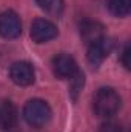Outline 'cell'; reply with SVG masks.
Instances as JSON below:
<instances>
[{"label":"cell","instance_id":"obj_9","mask_svg":"<svg viewBox=\"0 0 131 132\" xmlns=\"http://www.w3.org/2000/svg\"><path fill=\"white\" fill-rule=\"evenodd\" d=\"M17 121V109L9 100H0V131H9Z\"/></svg>","mask_w":131,"mask_h":132},{"label":"cell","instance_id":"obj_11","mask_svg":"<svg viewBox=\"0 0 131 132\" xmlns=\"http://www.w3.org/2000/svg\"><path fill=\"white\" fill-rule=\"evenodd\" d=\"M35 3L51 15H60L63 11V0H35Z\"/></svg>","mask_w":131,"mask_h":132},{"label":"cell","instance_id":"obj_5","mask_svg":"<svg viewBox=\"0 0 131 132\" xmlns=\"http://www.w3.org/2000/svg\"><path fill=\"white\" fill-rule=\"evenodd\" d=\"M22 32V22L20 17L8 9L0 14V35L5 38H16Z\"/></svg>","mask_w":131,"mask_h":132},{"label":"cell","instance_id":"obj_7","mask_svg":"<svg viewBox=\"0 0 131 132\" xmlns=\"http://www.w3.org/2000/svg\"><path fill=\"white\" fill-rule=\"evenodd\" d=\"M111 48H113V43L106 37L100 38L96 43L88 45V55H86L88 63L93 68H99L103 63V60L108 57V54L111 52Z\"/></svg>","mask_w":131,"mask_h":132},{"label":"cell","instance_id":"obj_10","mask_svg":"<svg viewBox=\"0 0 131 132\" xmlns=\"http://www.w3.org/2000/svg\"><path fill=\"white\" fill-rule=\"evenodd\" d=\"M108 8L113 15L125 17L131 11V0H108Z\"/></svg>","mask_w":131,"mask_h":132},{"label":"cell","instance_id":"obj_1","mask_svg":"<svg viewBox=\"0 0 131 132\" xmlns=\"http://www.w3.org/2000/svg\"><path fill=\"white\" fill-rule=\"evenodd\" d=\"M122 98L113 88H100L94 98H93V109L96 115L100 118H111L120 109Z\"/></svg>","mask_w":131,"mask_h":132},{"label":"cell","instance_id":"obj_13","mask_svg":"<svg viewBox=\"0 0 131 132\" xmlns=\"http://www.w3.org/2000/svg\"><path fill=\"white\" fill-rule=\"evenodd\" d=\"M130 54H131V48H130V45H127L125 49H123V52H122V63H123V66L127 69H130V60H128Z\"/></svg>","mask_w":131,"mask_h":132},{"label":"cell","instance_id":"obj_12","mask_svg":"<svg viewBox=\"0 0 131 132\" xmlns=\"http://www.w3.org/2000/svg\"><path fill=\"white\" fill-rule=\"evenodd\" d=\"M99 132H123L122 126L119 123H114V121H106L103 123L100 128H99Z\"/></svg>","mask_w":131,"mask_h":132},{"label":"cell","instance_id":"obj_6","mask_svg":"<svg viewBox=\"0 0 131 132\" xmlns=\"http://www.w3.org/2000/svg\"><path fill=\"white\" fill-rule=\"evenodd\" d=\"M53 71L60 78H71L79 69H77V63L72 55L66 52H60L54 55L53 59Z\"/></svg>","mask_w":131,"mask_h":132},{"label":"cell","instance_id":"obj_8","mask_svg":"<svg viewBox=\"0 0 131 132\" xmlns=\"http://www.w3.org/2000/svg\"><path fill=\"white\" fill-rule=\"evenodd\" d=\"M80 29V37L86 45L96 43L100 38L105 37V28L102 23H99L96 20H83L79 26Z\"/></svg>","mask_w":131,"mask_h":132},{"label":"cell","instance_id":"obj_4","mask_svg":"<svg viewBox=\"0 0 131 132\" xmlns=\"http://www.w3.org/2000/svg\"><path fill=\"white\" fill-rule=\"evenodd\" d=\"M9 77L17 86H30L34 83L35 72L31 63L28 62H16L9 68Z\"/></svg>","mask_w":131,"mask_h":132},{"label":"cell","instance_id":"obj_3","mask_svg":"<svg viewBox=\"0 0 131 132\" xmlns=\"http://www.w3.org/2000/svg\"><path fill=\"white\" fill-rule=\"evenodd\" d=\"M57 37V26L46 19H35L31 25V38L35 43H46Z\"/></svg>","mask_w":131,"mask_h":132},{"label":"cell","instance_id":"obj_2","mask_svg":"<svg viewBox=\"0 0 131 132\" xmlns=\"http://www.w3.org/2000/svg\"><path fill=\"white\" fill-rule=\"evenodd\" d=\"M51 108L45 100L33 98L23 108V118L33 128H43L51 120Z\"/></svg>","mask_w":131,"mask_h":132}]
</instances>
